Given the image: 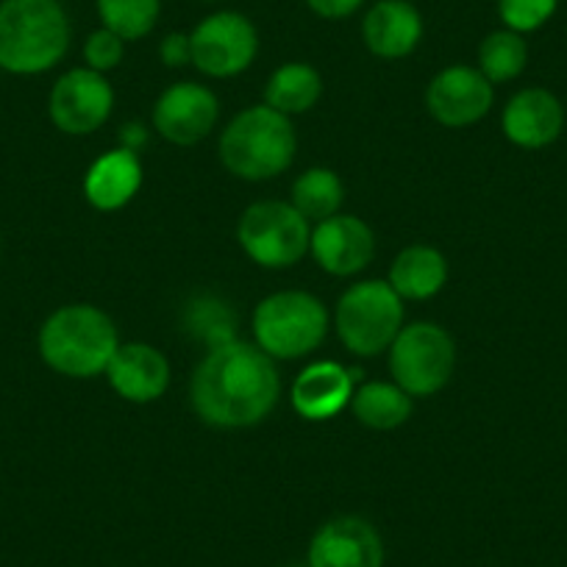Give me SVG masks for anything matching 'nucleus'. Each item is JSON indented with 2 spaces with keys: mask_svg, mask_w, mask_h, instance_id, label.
<instances>
[{
  "mask_svg": "<svg viewBox=\"0 0 567 567\" xmlns=\"http://www.w3.org/2000/svg\"><path fill=\"white\" fill-rule=\"evenodd\" d=\"M276 364L261 348L231 340L209 348L193 375V406L209 425L245 429L272 412L278 401Z\"/></svg>",
  "mask_w": 567,
  "mask_h": 567,
  "instance_id": "obj_1",
  "label": "nucleus"
},
{
  "mask_svg": "<svg viewBox=\"0 0 567 567\" xmlns=\"http://www.w3.org/2000/svg\"><path fill=\"white\" fill-rule=\"evenodd\" d=\"M70 48V20L59 0L0 3V68L18 75L45 73Z\"/></svg>",
  "mask_w": 567,
  "mask_h": 567,
  "instance_id": "obj_2",
  "label": "nucleus"
},
{
  "mask_svg": "<svg viewBox=\"0 0 567 567\" xmlns=\"http://www.w3.org/2000/svg\"><path fill=\"white\" fill-rule=\"evenodd\" d=\"M117 329L95 307L75 303L53 312L40 331V353L56 373L90 379L103 373L117 351Z\"/></svg>",
  "mask_w": 567,
  "mask_h": 567,
  "instance_id": "obj_3",
  "label": "nucleus"
},
{
  "mask_svg": "<svg viewBox=\"0 0 567 567\" xmlns=\"http://www.w3.org/2000/svg\"><path fill=\"white\" fill-rule=\"evenodd\" d=\"M223 165L239 178L265 182L292 165L296 131L287 114L270 106L245 109L220 136Z\"/></svg>",
  "mask_w": 567,
  "mask_h": 567,
  "instance_id": "obj_4",
  "label": "nucleus"
},
{
  "mask_svg": "<svg viewBox=\"0 0 567 567\" xmlns=\"http://www.w3.org/2000/svg\"><path fill=\"white\" fill-rule=\"evenodd\" d=\"M329 315L309 292H278L254 312V334L267 357L298 359L323 342Z\"/></svg>",
  "mask_w": 567,
  "mask_h": 567,
  "instance_id": "obj_5",
  "label": "nucleus"
},
{
  "mask_svg": "<svg viewBox=\"0 0 567 567\" xmlns=\"http://www.w3.org/2000/svg\"><path fill=\"white\" fill-rule=\"evenodd\" d=\"M401 296L390 281H362L342 296L337 307V331L359 357H375L395 342L401 331Z\"/></svg>",
  "mask_w": 567,
  "mask_h": 567,
  "instance_id": "obj_6",
  "label": "nucleus"
},
{
  "mask_svg": "<svg viewBox=\"0 0 567 567\" xmlns=\"http://www.w3.org/2000/svg\"><path fill=\"white\" fill-rule=\"evenodd\" d=\"M456 364L454 340L434 323H414L398 331L390 346V370L406 395H434L449 384Z\"/></svg>",
  "mask_w": 567,
  "mask_h": 567,
  "instance_id": "obj_7",
  "label": "nucleus"
},
{
  "mask_svg": "<svg viewBox=\"0 0 567 567\" xmlns=\"http://www.w3.org/2000/svg\"><path fill=\"white\" fill-rule=\"evenodd\" d=\"M239 243L245 254L265 267H290L301 261L312 245L309 220L290 204L261 200L239 220Z\"/></svg>",
  "mask_w": 567,
  "mask_h": 567,
  "instance_id": "obj_8",
  "label": "nucleus"
},
{
  "mask_svg": "<svg viewBox=\"0 0 567 567\" xmlns=\"http://www.w3.org/2000/svg\"><path fill=\"white\" fill-rule=\"evenodd\" d=\"M193 42V62L200 73L228 79L237 75L254 62L256 56V29L248 18L234 12H220L206 18L189 37Z\"/></svg>",
  "mask_w": 567,
  "mask_h": 567,
  "instance_id": "obj_9",
  "label": "nucleus"
},
{
  "mask_svg": "<svg viewBox=\"0 0 567 567\" xmlns=\"http://www.w3.org/2000/svg\"><path fill=\"white\" fill-rule=\"evenodd\" d=\"M112 86L97 70H70L51 92V120L64 134H92L112 114Z\"/></svg>",
  "mask_w": 567,
  "mask_h": 567,
  "instance_id": "obj_10",
  "label": "nucleus"
},
{
  "mask_svg": "<svg viewBox=\"0 0 567 567\" xmlns=\"http://www.w3.org/2000/svg\"><path fill=\"white\" fill-rule=\"evenodd\" d=\"M384 545L379 532L362 517H337L315 534L309 567H381Z\"/></svg>",
  "mask_w": 567,
  "mask_h": 567,
  "instance_id": "obj_11",
  "label": "nucleus"
},
{
  "mask_svg": "<svg viewBox=\"0 0 567 567\" xmlns=\"http://www.w3.org/2000/svg\"><path fill=\"white\" fill-rule=\"evenodd\" d=\"M217 97L200 84H176L159 97L154 125L173 145H195L212 134L217 123Z\"/></svg>",
  "mask_w": 567,
  "mask_h": 567,
  "instance_id": "obj_12",
  "label": "nucleus"
},
{
  "mask_svg": "<svg viewBox=\"0 0 567 567\" xmlns=\"http://www.w3.org/2000/svg\"><path fill=\"white\" fill-rule=\"evenodd\" d=\"M429 112L449 128H462L484 114L493 106V84L484 79L482 70L473 68H449L432 81L429 86Z\"/></svg>",
  "mask_w": 567,
  "mask_h": 567,
  "instance_id": "obj_13",
  "label": "nucleus"
},
{
  "mask_svg": "<svg viewBox=\"0 0 567 567\" xmlns=\"http://www.w3.org/2000/svg\"><path fill=\"white\" fill-rule=\"evenodd\" d=\"M309 248L323 270L334 272V276H351L373 259L375 239L359 217L334 215L320 223Z\"/></svg>",
  "mask_w": 567,
  "mask_h": 567,
  "instance_id": "obj_14",
  "label": "nucleus"
},
{
  "mask_svg": "<svg viewBox=\"0 0 567 567\" xmlns=\"http://www.w3.org/2000/svg\"><path fill=\"white\" fill-rule=\"evenodd\" d=\"M109 381L114 390L134 403H148L165 395L171 384V364L156 348L145 342H128L114 351L112 362L106 368Z\"/></svg>",
  "mask_w": 567,
  "mask_h": 567,
  "instance_id": "obj_15",
  "label": "nucleus"
},
{
  "mask_svg": "<svg viewBox=\"0 0 567 567\" xmlns=\"http://www.w3.org/2000/svg\"><path fill=\"white\" fill-rule=\"evenodd\" d=\"M565 125L561 103L548 90H523L504 112V131L520 148H545Z\"/></svg>",
  "mask_w": 567,
  "mask_h": 567,
  "instance_id": "obj_16",
  "label": "nucleus"
},
{
  "mask_svg": "<svg viewBox=\"0 0 567 567\" xmlns=\"http://www.w3.org/2000/svg\"><path fill=\"white\" fill-rule=\"evenodd\" d=\"M364 45L381 59H401L414 51L423 34V20L406 0H381L362 25Z\"/></svg>",
  "mask_w": 567,
  "mask_h": 567,
  "instance_id": "obj_17",
  "label": "nucleus"
},
{
  "mask_svg": "<svg viewBox=\"0 0 567 567\" xmlns=\"http://www.w3.org/2000/svg\"><path fill=\"white\" fill-rule=\"evenodd\" d=\"M353 395V375L337 362H318L292 384V406L307 420H329Z\"/></svg>",
  "mask_w": 567,
  "mask_h": 567,
  "instance_id": "obj_18",
  "label": "nucleus"
},
{
  "mask_svg": "<svg viewBox=\"0 0 567 567\" xmlns=\"http://www.w3.org/2000/svg\"><path fill=\"white\" fill-rule=\"evenodd\" d=\"M142 184V167L134 151L117 148L90 167L84 195L95 209L114 212L128 204Z\"/></svg>",
  "mask_w": 567,
  "mask_h": 567,
  "instance_id": "obj_19",
  "label": "nucleus"
},
{
  "mask_svg": "<svg viewBox=\"0 0 567 567\" xmlns=\"http://www.w3.org/2000/svg\"><path fill=\"white\" fill-rule=\"evenodd\" d=\"M445 276H449V265H445V256L440 250L412 245L392 265L390 287L401 298L423 301V298H432L443 290Z\"/></svg>",
  "mask_w": 567,
  "mask_h": 567,
  "instance_id": "obj_20",
  "label": "nucleus"
},
{
  "mask_svg": "<svg viewBox=\"0 0 567 567\" xmlns=\"http://www.w3.org/2000/svg\"><path fill=\"white\" fill-rule=\"evenodd\" d=\"M323 84H320L318 70L309 64H284L267 81V106L281 114L309 112L318 103Z\"/></svg>",
  "mask_w": 567,
  "mask_h": 567,
  "instance_id": "obj_21",
  "label": "nucleus"
},
{
  "mask_svg": "<svg viewBox=\"0 0 567 567\" xmlns=\"http://www.w3.org/2000/svg\"><path fill=\"white\" fill-rule=\"evenodd\" d=\"M353 414L370 429L390 432V429L406 423V417L412 414V395H406L398 384L373 381L353 395Z\"/></svg>",
  "mask_w": 567,
  "mask_h": 567,
  "instance_id": "obj_22",
  "label": "nucleus"
},
{
  "mask_svg": "<svg viewBox=\"0 0 567 567\" xmlns=\"http://www.w3.org/2000/svg\"><path fill=\"white\" fill-rule=\"evenodd\" d=\"M342 204V184L331 171L315 167L307 171L292 187V206L301 212L307 220H329L337 215Z\"/></svg>",
  "mask_w": 567,
  "mask_h": 567,
  "instance_id": "obj_23",
  "label": "nucleus"
},
{
  "mask_svg": "<svg viewBox=\"0 0 567 567\" xmlns=\"http://www.w3.org/2000/svg\"><path fill=\"white\" fill-rule=\"evenodd\" d=\"M528 59V48L517 31H495L482 42L478 51V64H482L484 79L493 81H509L523 73Z\"/></svg>",
  "mask_w": 567,
  "mask_h": 567,
  "instance_id": "obj_24",
  "label": "nucleus"
},
{
  "mask_svg": "<svg viewBox=\"0 0 567 567\" xmlns=\"http://www.w3.org/2000/svg\"><path fill=\"white\" fill-rule=\"evenodd\" d=\"M103 29L114 31L120 40H140L148 34L159 18V0H97Z\"/></svg>",
  "mask_w": 567,
  "mask_h": 567,
  "instance_id": "obj_25",
  "label": "nucleus"
},
{
  "mask_svg": "<svg viewBox=\"0 0 567 567\" xmlns=\"http://www.w3.org/2000/svg\"><path fill=\"white\" fill-rule=\"evenodd\" d=\"M187 329H193L209 348L226 346L234 340L231 312L223 309L217 301H195L187 312Z\"/></svg>",
  "mask_w": 567,
  "mask_h": 567,
  "instance_id": "obj_26",
  "label": "nucleus"
},
{
  "mask_svg": "<svg viewBox=\"0 0 567 567\" xmlns=\"http://www.w3.org/2000/svg\"><path fill=\"white\" fill-rule=\"evenodd\" d=\"M556 0H501L498 12L501 20L512 31H534L554 14Z\"/></svg>",
  "mask_w": 567,
  "mask_h": 567,
  "instance_id": "obj_27",
  "label": "nucleus"
},
{
  "mask_svg": "<svg viewBox=\"0 0 567 567\" xmlns=\"http://www.w3.org/2000/svg\"><path fill=\"white\" fill-rule=\"evenodd\" d=\"M84 56L86 62H90V70H97V73L117 68L120 59H123V40L109 29L95 31V34L86 40Z\"/></svg>",
  "mask_w": 567,
  "mask_h": 567,
  "instance_id": "obj_28",
  "label": "nucleus"
},
{
  "mask_svg": "<svg viewBox=\"0 0 567 567\" xmlns=\"http://www.w3.org/2000/svg\"><path fill=\"white\" fill-rule=\"evenodd\" d=\"M162 59L171 68H182V64L193 62V42L184 34H171L162 42Z\"/></svg>",
  "mask_w": 567,
  "mask_h": 567,
  "instance_id": "obj_29",
  "label": "nucleus"
},
{
  "mask_svg": "<svg viewBox=\"0 0 567 567\" xmlns=\"http://www.w3.org/2000/svg\"><path fill=\"white\" fill-rule=\"evenodd\" d=\"M307 3L312 7V12L320 14V18L340 20V18H348V14L357 12L364 0H307Z\"/></svg>",
  "mask_w": 567,
  "mask_h": 567,
  "instance_id": "obj_30",
  "label": "nucleus"
}]
</instances>
